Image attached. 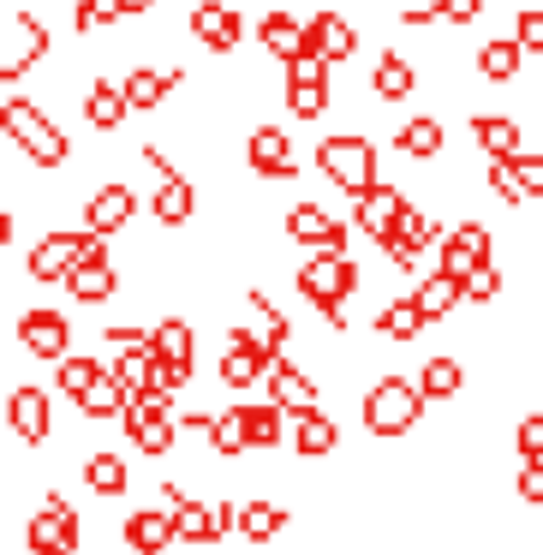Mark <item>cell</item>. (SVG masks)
Wrapping results in <instances>:
<instances>
[{
	"instance_id": "cell-27",
	"label": "cell",
	"mask_w": 543,
	"mask_h": 555,
	"mask_svg": "<svg viewBox=\"0 0 543 555\" xmlns=\"http://www.w3.org/2000/svg\"><path fill=\"white\" fill-rule=\"evenodd\" d=\"M132 96H126V85H108V78H96V85L85 90V120L96 126V132H120L126 120H132Z\"/></svg>"
},
{
	"instance_id": "cell-18",
	"label": "cell",
	"mask_w": 543,
	"mask_h": 555,
	"mask_svg": "<svg viewBox=\"0 0 543 555\" xmlns=\"http://www.w3.org/2000/svg\"><path fill=\"white\" fill-rule=\"evenodd\" d=\"M7 424H13V436L18 442H49V430H54V400H49V388H37V383H25V388H13L7 395Z\"/></svg>"
},
{
	"instance_id": "cell-49",
	"label": "cell",
	"mask_w": 543,
	"mask_h": 555,
	"mask_svg": "<svg viewBox=\"0 0 543 555\" xmlns=\"http://www.w3.org/2000/svg\"><path fill=\"white\" fill-rule=\"evenodd\" d=\"M514 173H519V185H526V197H543V156L519 150V156H514Z\"/></svg>"
},
{
	"instance_id": "cell-7",
	"label": "cell",
	"mask_w": 543,
	"mask_h": 555,
	"mask_svg": "<svg viewBox=\"0 0 543 555\" xmlns=\"http://www.w3.org/2000/svg\"><path fill=\"white\" fill-rule=\"evenodd\" d=\"M108 251V240L102 233H90V228H78V233H49V240H37V251H30V281H66L78 263H90V257H102Z\"/></svg>"
},
{
	"instance_id": "cell-3",
	"label": "cell",
	"mask_w": 543,
	"mask_h": 555,
	"mask_svg": "<svg viewBox=\"0 0 543 555\" xmlns=\"http://www.w3.org/2000/svg\"><path fill=\"white\" fill-rule=\"evenodd\" d=\"M316 168H323L328 185H340L347 197H364L383 185V162H376V144L359 132H335L316 144Z\"/></svg>"
},
{
	"instance_id": "cell-34",
	"label": "cell",
	"mask_w": 543,
	"mask_h": 555,
	"mask_svg": "<svg viewBox=\"0 0 543 555\" xmlns=\"http://www.w3.org/2000/svg\"><path fill=\"white\" fill-rule=\"evenodd\" d=\"M371 90H376V102H406L412 90H418V73H412V61H406V54H395V49H388L383 61L371 66Z\"/></svg>"
},
{
	"instance_id": "cell-20",
	"label": "cell",
	"mask_w": 543,
	"mask_h": 555,
	"mask_svg": "<svg viewBox=\"0 0 543 555\" xmlns=\"http://www.w3.org/2000/svg\"><path fill=\"white\" fill-rule=\"evenodd\" d=\"M490 251H495V240H490L483 221H460V228L442 233V269H448V275H460V281H466L471 269L490 263Z\"/></svg>"
},
{
	"instance_id": "cell-31",
	"label": "cell",
	"mask_w": 543,
	"mask_h": 555,
	"mask_svg": "<svg viewBox=\"0 0 543 555\" xmlns=\"http://www.w3.org/2000/svg\"><path fill=\"white\" fill-rule=\"evenodd\" d=\"M412 299L424 305V317H430V323H442V317H454L460 305H466V281H460V275H448V269L436 263V275H424Z\"/></svg>"
},
{
	"instance_id": "cell-51",
	"label": "cell",
	"mask_w": 543,
	"mask_h": 555,
	"mask_svg": "<svg viewBox=\"0 0 543 555\" xmlns=\"http://www.w3.org/2000/svg\"><path fill=\"white\" fill-rule=\"evenodd\" d=\"M168 555H173V550H168Z\"/></svg>"
},
{
	"instance_id": "cell-19",
	"label": "cell",
	"mask_w": 543,
	"mask_h": 555,
	"mask_svg": "<svg viewBox=\"0 0 543 555\" xmlns=\"http://www.w3.org/2000/svg\"><path fill=\"white\" fill-rule=\"evenodd\" d=\"M281 228H287V240L316 245V251H347V221L328 216L323 204H293L287 216H281Z\"/></svg>"
},
{
	"instance_id": "cell-28",
	"label": "cell",
	"mask_w": 543,
	"mask_h": 555,
	"mask_svg": "<svg viewBox=\"0 0 543 555\" xmlns=\"http://www.w3.org/2000/svg\"><path fill=\"white\" fill-rule=\"evenodd\" d=\"M66 293H73L78 305H108L114 293H120V269L102 251V257H90V263H78L73 275H66Z\"/></svg>"
},
{
	"instance_id": "cell-10",
	"label": "cell",
	"mask_w": 543,
	"mask_h": 555,
	"mask_svg": "<svg viewBox=\"0 0 543 555\" xmlns=\"http://www.w3.org/2000/svg\"><path fill=\"white\" fill-rule=\"evenodd\" d=\"M161 502L180 519V543H221L233 531V514H240V507H228V502H185L180 490H161Z\"/></svg>"
},
{
	"instance_id": "cell-32",
	"label": "cell",
	"mask_w": 543,
	"mask_h": 555,
	"mask_svg": "<svg viewBox=\"0 0 543 555\" xmlns=\"http://www.w3.org/2000/svg\"><path fill=\"white\" fill-rule=\"evenodd\" d=\"M471 144L483 156H519V120L514 114H495V108L471 114Z\"/></svg>"
},
{
	"instance_id": "cell-50",
	"label": "cell",
	"mask_w": 543,
	"mask_h": 555,
	"mask_svg": "<svg viewBox=\"0 0 543 555\" xmlns=\"http://www.w3.org/2000/svg\"><path fill=\"white\" fill-rule=\"evenodd\" d=\"M519 502L543 507V460H526V472H519Z\"/></svg>"
},
{
	"instance_id": "cell-22",
	"label": "cell",
	"mask_w": 543,
	"mask_h": 555,
	"mask_svg": "<svg viewBox=\"0 0 543 555\" xmlns=\"http://www.w3.org/2000/svg\"><path fill=\"white\" fill-rule=\"evenodd\" d=\"M395 156H406V162H442L448 156L442 114H412V120H400L395 126Z\"/></svg>"
},
{
	"instance_id": "cell-16",
	"label": "cell",
	"mask_w": 543,
	"mask_h": 555,
	"mask_svg": "<svg viewBox=\"0 0 543 555\" xmlns=\"http://www.w3.org/2000/svg\"><path fill=\"white\" fill-rule=\"evenodd\" d=\"M436 240H442V221H436L430 209H418V204H412L406 216H400V228L383 240V257H388L395 269H412V263H418V257L430 251Z\"/></svg>"
},
{
	"instance_id": "cell-1",
	"label": "cell",
	"mask_w": 543,
	"mask_h": 555,
	"mask_svg": "<svg viewBox=\"0 0 543 555\" xmlns=\"http://www.w3.org/2000/svg\"><path fill=\"white\" fill-rule=\"evenodd\" d=\"M293 287H299V299H311L316 311H323L328 328H347V311H340V305L359 287V263H352L347 251H316L293 269Z\"/></svg>"
},
{
	"instance_id": "cell-30",
	"label": "cell",
	"mask_w": 543,
	"mask_h": 555,
	"mask_svg": "<svg viewBox=\"0 0 543 555\" xmlns=\"http://www.w3.org/2000/svg\"><path fill=\"white\" fill-rule=\"evenodd\" d=\"M269 400H281L287 412H311L316 406V376L299 371L293 359H275V371H269Z\"/></svg>"
},
{
	"instance_id": "cell-39",
	"label": "cell",
	"mask_w": 543,
	"mask_h": 555,
	"mask_svg": "<svg viewBox=\"0 0 543 555\" xmlns=\"http://www.w3.org/2000/svg\"><path fill=\"white\" fill-rule=\"evenodd\" d=\"M126 406H132V395H126V383L114 376V364H108V376H96V388H90L85 400H78V412L85 418H126Z\"/></svg>"
},
{
	"instance_id": "cell-9",
	"label": "cell",
	"mask_w": 543,
	"mask_h": 555,
	"mask_svg": "<svg viewBox=\"0 0 543 555\" xmlns=\"http://www.w3.org/2000/svg\"><path fill=\"white\" fill-rule=\"evenodd\" d=\"M281 96H287V114H299V120H323V114H328V61H323V54L293 61Z\"/></svg>"
},
{
	"instance_id": "cell-47",
	"label": "cell",
	"mask_w": 543,
	"mask_h": 555,
	"mask_svg": "<svg viewBox=\"0 0 543 555\" xmlns=\"http://www.w3.org/2000/svg\"><path fill=\"white\" fill-rule=\"evenodd\" d=\"M514 448H519V460H543V412H526V418H519Z\"/></svg>"
},
{
	"instance_id": "cell-36",
	"label": "cell",
	"mask_w": 543,
	"mask_h": 555,
	"mask_svg": "<svg viewBox=\"0 0 543 555\" xmlns=\"http://www.w3.org/2000/svg\"><path fill=\"white\" fill-rule=\"evenodd\" d=\"M424 323H430V317H424V305L412 299V293H406V299H388L383 311H376V335H383V340H418Z\"/></svg>"
},
{
	"instance_id": "cell-25",
	"label": "cell",
	"mask_w": 543,
	"mask_h": 555,
	"mask_svg": "<svg viewBox=\"0 0 543 555\" xmlns=\"http://www.w3.org/2000/svg\"><path fill=\"white\" fill-rule=\"evenodd\" d=\"M138 216V192L132 185H96V192H90V204H85V228L90 233H102V240H108V233H120L126 221Z\"/></svg>"
},
{
	"instance_id": "cell-43",
	"label": "cell",
	"mask_w": 543,
	"mask_h": 555,
	"mask_svg": "<svg viewBox=\"0 0 543 555\" xmlns=\"http://www.w3.org/2000/svg\"><path fill=\"white\" fill-rule=\"evenodd\" d=\"M245 305H251V317H257V335H263L275 352H287V340H293V323L281 317V305H269V293H251Z\"/></svg>"
},
{
	"instance_id": "cell-12",
	"label": "cell",
	"mask_w": 543,
	"mask_h": 555,
	"mask_svg": "<svg viewBox=\"0 0 543 555\" xmlns=\"http://www.w3.org/2000/svg\"><path fill=\"white\" fill-rule=\"evenodd\" d=\"M245 168L257 180H299V156H293V138L281 126H251L245 132Z\"/></svg>"
},
{
	"instance_id": "cell-5",
	"label": "cell",
	"mask_w": 543,
	"mask_h": 555,
	"mask_svg": "<svg viewBox=\"0 0 543 555\" xmlns=\"http://www.w3.org/2000/svg\"><path fill=\"white\" fill-rule=\"evenodd\" d=\"M144 168H150V180H156V185H150V216H156L161 228H185V221L197 216V185L185 180V173L173 168L156 144L144 150Z\"/></svg>"
},
{
	"instance_id": "cell-2",
	"label": "cell",
	"mask_w": 543,
	"mask_h": 555,
	"mask_svg": "<svg viewBox=\"0 0 543 555\" xmlns=\"http://www.w3.org/2000/svg\"><path fill=\"white\" fill-rule=\"evenodd\" d=\"M0 126H7V144L25 150L30 168H66V162H73V138H66L61 126H54L49 114L37 108V102L7 96V108H0Z\"/></svg>"
},
{
	"instance_id": "cell-8",
	"label": "cell",
	"mask_w": 543,
	"mask_h": 555,
	"mask_svg": "<svg viewBox=\"0 0 543 555\" xmlns=\"http://www.w3.org/2000/svg\"><path fill=\"white\" fill-rule=\"evenodd\" d=\"M42 54H49V25H42L37 13L7 18V42H0V78H7V90H13L25 73H37Z\"/></svg>"
},
{
	"instance_id": "cell-44",
	"label": "cell",
	"mask_w": 543,
	"mask_h": 555,
	"mask_svg": "<svg viewBox=\"0 0 543 555\" xmlns=\"http://www.w3.org/2000/svg\"><path fill=\"white\" fill-rule=\"evenodd\" d=\"M85 483H90L96 495H126V483H132V478H126V460H120V454H90Z\"/></svg>"
},
{
	"instance_id": "cell-14",
	"label": "cell",
	"mask_w": 543,
	"mask_h": 555,
	"mask_svg": "<svg viewBox=\"0 0 543 555\" xmlns=\"http://www.w3.org/2000/svg\"><path fill=\"white\" fill-rule=\"evenodd\" d=\"M257 42H263V54H269V61H281V66L316 54L311 18H299V13H263V18H257Z\"/></svg>"
},
{
	"instance_id": "cell-6",
	"label": "cell",
	"mask_w": 543,
	"mask_h": 555,
	"mask_svg": "<svg viewBox=\"0 0 543 555\" xmlns=\"http://www.w3.org/2000/svg\"><path fill=\"white\" fill-rule=\"evenodd\" d=\"M180 412H173V395L168 388H156V395H138L132 406H126V436H132L138 448H144L150 460L156 454H168L173 442H180Z\"/></svg>"
},
{
	"instance_id": "cell-23",
	"label": "cell",
	"mask_w": 543,
	"mask_h": 555,
	"mask_svg": "<svg viewBox=\"0 0 543 555\" xmlns=\"http://www.w3.org/2000/svg\"><path fill=\"white\" fill-rule=\"evenodd\" d=\"M180 85H185V66H132L126 73V96H132L138 114H161Z\"/></svg>"
},
{
	"instance_id": "cell-48",
	"label": "cell",
	"mask_w": 543,
	"mask_h": 555,
	"mask_svg": "<svg viewBox=\"0 0 543 555\" xmlns=\"http://www.w3.org/2000/svg\"><path fill=\"white\" fill-rule=\"evenodd\" d=\"M436 18L454 25V30H466V25H478V18H483V0H436Z\"/></svg>"
},
{
	"instance_id": "cell-4",
	"label": "cell",
	"mask_w": 543,
	"mask_h": 555,
	"mask_svg": "<svg viewBox=\"0 0 543 555\" xmlns=\"http://www.w3.org/2000/svg\"><path fill=\"white\" fill-rule=\"evenodd\" d=\"M418 418H424V388L418 383H406V376L371 383V395H364V430L371 436H406Z\"/></svg>"
},
{
	"instance_id": "cell-41",
	"label": "cell",
	"mask_w": 543,
	"mask_h": 555,
	"mask_svg": "<svg viewBox=\"0 0 543 555\" xmlns=\"http://www.w3.org/2000/svg\"><path fill=\"white\" fill-rule=\"evenodd\" d=\"M120 18H132V0H78V7H73V30H78V37L108 30V25H120Z\"/></svg>"
},
{
	"instance_id": "cell-40",
	"label": "cell",
	"mask_w": 543,
	"mask_h": 555,
	"mask_svg": "<svg viewBox=\"0 0 543 555\" xmlns=\"http://www.w3.org/2000/svg\"><path fill=\"white\" fill-rule=\"evenodd\" d=\"M418 388H424V400H454L460 388H466V371H460V359H448V352H436V359H424V371H418Z\"/></svg>"
},
{
	"instance_id": "cell-45",
	"label": "cell",
	"mask_w": 543,
	"mask_h": 555,
	"mask_svg": "<svg viewBox=\"0 0 543 555\" xmlns=\"http://www.w3.org/2000/svg\"><path fill=\"white\" fill-rule=\"evenodd\" d=\"M495 293H502V269H495V257L483 269H471L466 275V305H490Z\"/></svg>"
},
{
	"instance_id": "cell-17",
	"label": "cell",
	"mask_w": 543,
	"mask_h": 555,
	"mask_svg": "<svg viewBox=\"0 0 543 555\" xmlns=\"http://www.w3.org/2000/svg\"><path fill=\"white\" fill-rule=\"evenodd\" d=\"M192 37L204 42L209 54H233L245 42L240 7H228V0H197V7H192Z\"/></svg>"
},
{
	"instance_id": "cell-38",
	"label": "cell",
	"mask_w": 543,
	"mask_h": 555,
	"mask_svg": "<svg viewBox=\"0 0 543 555\" xmlns=\"http://www.w3.org/2000/svg\"><path fill=\"white\" fill-rule=\"evenodd\" d=\"M96 376H108V364L90 359V352H66V359L54 364V388H61L66 400H85L90 388H96Z\"/></svg>"
},
{
	"instance_id": "cell-15",
	"label": "cell",
	"mask_w": 543,
	"mask_h": 555,
	"mask_svg": "<svg viewBox=\"0 0 543 555\" xmlns=\"http://www.w3.org/2000/svg\"><path fill=\"white\" fill-rule=\"evenodd\" d=\"M25 543H30V555H78V514L61 502V495H49L42 514L30 519Z\"/></svg>"
},
{
	"instance_id": "cell-33",
	"label": "cell",
	"mask_w": 543,
	"mask_h": 555,
	"mask_svg": "<svg viewBox=\"0 0 543 555\" xmlns=\"http://www.w3.org/2000/svg\"><path fill=\"white\" fill-rule=\"evenodd\" d=\"M245 430H251V448H275L293 436V412L281 400H245Z\"/></svg>"
},
{
	"instance_id": "cell-42",
	"label": "cell",
	"mask_w": 543,
	"mask_h": 555,
	"mask_svg": "<svg viewBox=\"0 0 543 555\" xmlns=\"http://www.w3.org/2000/svg\"><path fill=\"white\" fill-rule=\"evenodd\" d=\"M209 448H216L221 460H240L245 448H251V430H245V406L216 412V430H209Z\"/></svg>"
},
{
	"instance_id": "cell-11",
	"label": "cell",
	"mask_w": 543,
	"mask_h": 555,
	"mask_svg": "<svg viewBox=\"0 0 543 555\" xmlns=\"http://www.w3.org/2000/svg\"><path fill=\"white\" fill-rule=\"evenodd\" d=\"M156 352H161V388L180 395L192 383V364H197V335L185 317H161L156 323Z\"/></svg>"
},
{
	"instance_id": "cell-26",
	"label": "cell",
	"mask_w": 543,
	"mask_h": 555,
	"mask_svg": "<svg viewBox=\"0 0 543 555\" xmlns=\"http://www.w3.org/2000/svg\"><path fill=\"white\" fill-rule=\"evenodd\" d=\"M311 42H316V54H323L328 66H347L352 54H359V25H352L347 13H311Z\"/></svg>"
},
{
	"instance_id": "cell-37",
	"label": "cell",
	"mask_w": 543,
	"mask_h": 555,
	"mask_svg": "<svg viewBox=\"0 0 543 555\" xmlns=\"http://www.w3.org/2000/svg\"><path fill=\"white\" fill-rule=\"evenodd\" d=\"M233 531H240L245 543H269V538H281V531H287V507H275V502H240Z\"/></svg>"
},
{
	"instance_id": "cell-24",
	"label": "cell",
	"mask_w": 543,
	"mask_h": 555,
	"mask_svg": "<svg viewBox=\"0 0 543 555\" xmlns=\"http://www.w3.org/2000/svg\"><path fill=\"white\" fill-rule=\"evenodd\" d=\"M126 543H132L138 555H168L173 543H180V519H173V507H138L132 519H126Z\"/></svg>"
},
{
	"instance_id": "cell-29",
	"label": "cell",
	"mask_w": 543,
	"mask_h": 555,
	"mask_svg": "<svg viewBox=\"0 0 543 555\" xmlns=\"http://www.w3.org/2000/svg\"><path fill=\"white\" fill-rule=\"evenodd\" d=\"M293 448H299L305 460H328L340 448V430H335V418H328L323 406H311V412H293V436H287Z\"/></svg>"
},
{
	"instance_id": "cell-13",
	"label": "cell",
	"mask_w": 543,
	"mask_h": 555,
	"mask_svg": "<svg viewBox=\"0 0 543 555\" xmlns=\"http://www.w3.org/2000/svg\"><path fill=\"white\" fill-rule=\"evenodd\" d=\"M18 347H25L30 359L61 364L66 352H73V323H66L61 311H49V305H37V311L18 317Z\"/></svg>"
},
{
	"instance_id": "cell-21",
	"label": "cell",
	"mask_w": 543,
	"mask_h": 555,
	"mask_svg": "<svg viewBox=\"0 0 543 555\" xmlns=\"http://www.w3.org/2000/svg\"><path fill=\"white\" fill-rule=\"evenodd\" d=\"M352 221H359V233H371L376 245L388 240V233L400 228V216H406L412 209V197L406 192H395V185H376V192H364V197H352Z\"/></svg>"
},
{
	"instance_id": "cell-35",
	"label": "cell",
	"mask_w": 543,
	"mask_h": 555,
	"mask_svg": "<svg viewBox=\"0 0 543 555\" xmlns=\"http://www.w3.org/2000/svg\"><path fill=\"white\" fill-rule=\"evenodd\" d=\"M519 61H526V49H519V37H490L478 54H471V66H478V78H490V85H507V78H519Z\"/></svg>"
},
{
	"instance_id": "cell-46",
	"label": "cell",
	"mask_w": 543,
	"mask_h": 555,
	"mask_svg": "<svg viewBox=\"0 0 543 555\" xmlns=\"http://www.w3.org/2000/svg\"><path fill=\"white\" fill-rule=\"evenodd\" d=\"M514 37H519V49H526V54H543V7H519Z\"/></svg>"
}]
</instances>
